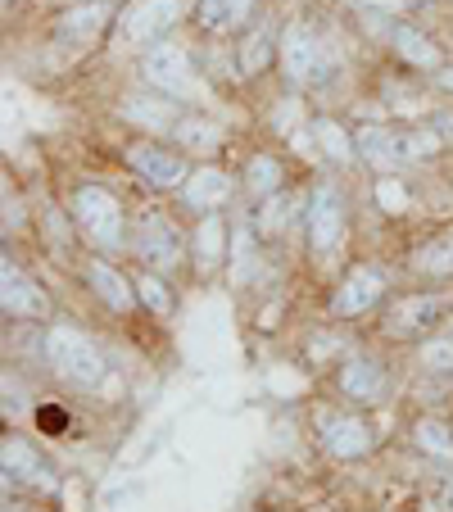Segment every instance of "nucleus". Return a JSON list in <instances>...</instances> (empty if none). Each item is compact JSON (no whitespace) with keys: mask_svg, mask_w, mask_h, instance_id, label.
<instances>
[{"mask_svg":"<svg viewBox=\"0 0 453 512\" xmlns=\"http://www.w3.org/2000/svg\"><path fill=\"white\" fill-rule=\"evenodd\" d=\"M46 363L55 368V377H64L68 386L96 390L105 381V354L91 345L87 331L68 327V322H55L46 331Z\"/></svg>","mask_w":453,"mask_h":512,"instance_id":"obj_1","label":"nucleus"},{"mask_svg":"<svg viewBox=\"0 0 453 512\" xmlns=\"http://www.w3.org/2000/svg\"><path fill=\"white\" fill-rule=\"evenodd\" d=\"M336 50L318 37L304 19L281 28V73L290 78V87H322L336 73Z\"/></svg>","mask_w":453,"mask_h":512,"instance_id":"obj_2","label":"nucleus"},{"mask_svg":"<svg viewBox=\"0 0 453 512\" xmlns=\"http://www.w3.org/2000/svg\"><path fill=\"white\" fill-rule=\"evenodd\" d=\"M141 78L150 82L155 91H164L168 100H200V96H204L200 73H195L191 55H186L177 41H159V46L145 50Z\"/></svg>","mask_w":453,"mask_h":512,"instance_id":"obj_3","label":"nucleus"},{"mask_svg":"<svg viewBox=\"0 0 453 512\" xmlns=\"http://www.w3.org/2000/svg\"><path fill=\"white\" fill-rule=\"evenodd\" d=\"M73 218H78L82 236L96 241L100 250H118L123 245V204L96 182H82L73 191Z\"/></svg>","mask_w":453,"mask_h":512,"instance_id":"obj_4","label":"nucleus"},{"mask_svg":"<svg viewBox=\"0 0 453 512\" xmlns=\"http://www.w3.org/2000/svg\"><path fill=\"white\" fill-rule=\"evenodd\" d=\"M177 19H182V0H132L127 10H118V41L145 46V41L164 37Z\"/></svg>","mask_w":453,"mask_h":512,"instance_id":"obj_5","label":"nucleus"},{"mask_svg":"<svg viewBox=\"0 0 453 512\" xmlns=\"http://www.w3.org/2000/svg\"><path fill=\"white\" fill-rule=\"evenodd\" d=\"M345 241V200L331 182H318L309 195V245L318 254H336Z\"/></svg>","mask_w":453,"mask_h":512,"instance_id":"obj_6","label":"nucleus"},{"mask_svg":"<svg viewBox=\"0 0 453 512\" xmlns=\"http://www.w3.org/2000/svg\"><path fill=\"white\" fill-rule=\"evenodd\" d=\"M381 295H386V272L372 268V263H358V268L345 272V281H340L336 295H331V313H336V318H358V313L376 309Z\"/></svg>","mask_w":453,"mask_h":512,"instance_id":"obj_7","label":"nucleus"},{"mask_svg":"<svg viewBox=\"0 0 453 512\" xmlns=\"http://www.w3.org/2000/svg\"><path fill=\"white\" fill-rule=\"evenodd\" d=\"M136 254H141L145 268L155 272H173L182 263V236L173 223H164L159 213H145L136 223Z\"/></svg>","mask_w":453,"mask_h":512,"instance_id":"obj_8","label":"nucleus"},{"mask_svg":"<svg viewBox=\"0 0 453 512\" xmlns=\"http://www.w3.org/2000/svg\"><path fill=\"white\" fill-rule=\"evenodd\" d=\"M127 164H132V173L141 177V182H150L155 191H177V186H186V159L177 155V150H164V145H132L127 150Z\"/></svg>","mask_w":453,"mask_h":512,"instance_id":"obj_9","label":"nucleus"},{"mask_svg":"<svg viewBox=\"0 0 453 512\" xmlns=\"http://www.w3.org/2000/svg\"><path fill=\"white\" fill-rule=\"evenodd\" d=\"M336 386H340V395L345 399H354V404L367 408V404H381V399H386L390 377H386V368H381L376 358L358 354V358H345V363H340Z\"/></svg>","mask_w":453,"mask_h":512,"instance_id":"obj_10","label":"nucleus"},{"mask_svg":"<svg viewBox=\"0 0 453 512\" xmlns=\"http://www.w3.org/2000/svg\"><path fill=\"white\" fill-rule=\"evenodd\" d=\"M0 454H5V472H10V481L28 485V490H37V494H55V490H59V476L50 472V463L28 445V440L10 435Z\"/></svg>","mask_w":453,"mask_h":512,"instance_id":"obj_11","label":"nucleus"},{"mask_svg":"<svg viewBox=\"0 0 453 512\" xmlns=\"http://www.w3.org/2000/svg\"><path fill=\"white\" fill-rule=\"evenodd\" d=\"M376 32H386L390 50H399V59L413 68H422V73H440V46H435L426 32H417L413 23H399V19H381L376 23Z\"/></svg>","mask_w":453,"mask_h":512,"instance_id":"obj_12","label":"nucleus"},{"mask_svg":"<svg viewBox=\"0 0 453 512\" xmlns=\"http://www.w3.org/2000/svg\"><path fill=\"white\" fill-rule=\"evenodd\" d=\"M0 304L10 318H41L46 313V295L23 268H14V259L0 263Z\"/></svg>","mask_w":453,"mask_h":512,"instance_id":"obj_13","label":"nucleus"},{"mask_svg":"<svg viewBox=\"0 0 453 512\" xmlns=\"http://www.w3.org/2000/svg\"><path fill=\"white\" fill-rule=\"evenodd\" d=\"M449 309V300H440V295H408V300H399L395 309H390L386 327L390 336H422V331H431L435 322H440V313Z\"/></svg>","mask_w":453,"mask_h":512,"instance_id":"obj_14","label":"nucleus"},{"mask_svg":"<svg viewBox=\"0 0 453 512\" xmlns=\"http://www.w3.org/2000/svg\"><path fill=\"white\" fill-rule=\"evenodd\" d=\"M109 19H114V5H109V0L73 5V10H64V14L55 19V37H59V41H73V46H82V41H96L100 32L109 28Z\"/></svg>","mask_w":453,"mask_h":512,"instance_id":"obj_15","label":"nucleus"},{"mask_svg":"<svg viewBox=\"0 0 453 512\" xmlns=\"http://www.w3.org/2000/svg\"><path fill=\"white\" fill-rule=\"evenodd\" d=\"M123 118L136 127H145V132H173L182 118H177V105L164 96V91H155V96H123Z\"/></svg>","mask_w":453,"mask_h":512,"instance_id":"obj_16","label":"nucleus"},{"mask_svg":"<svg viewBox=\"0 0 453 512\" xmlns=\"http://www.w3.org/2000/svg\"><path fill=\"white\" fill-rule=\"evenodd\" d=\"M358 155H363L376 173H390V168L408 164L399 132H390V127H381V123H372V127H363V132H358Z\"/></svg>","mask_w":453,"mask_h":512,"instance_id":"obj_17","label":"nucleus"},{"mask_svg":"<svg viewBox=\"0 0 453 512\" xmlns=\"http://www.w3.org/2000/svg\"><path fill=\"white\" fill-rule=\"evenodd\" d=\"M272 46H281L277 23L259 19L250 32L241 37V50H236V64H241V78H259L263 68L272 64Z\"/></svg>","mask_w":453,"mask_h":512,"instance_id":"obj_18","label":"nucleus"},{"mask_svg":"<svg viewBox=\"0 0 453 512\" xmlns=\"http://www.w3.org/2000/svg\"><path fill=\"white\" fill-rule=\"evenodd\" d=\"M322 440L336 458H363L372 449V431L363 417H327L322 422Z\"/></svg>","mask_w":453,"mask_h":512,"instance_id":"obj_19","label":"nucleus"},{"mask_svg":"<svg viewBox=\"0 0 453 512\" xmlns=\"http://www.w3.org/2000/svg\"><path fill=\"white\" fill-rule=\"evenodd\" d=\"M227 195H232V177L222 168H200V173L186 177V204L195 213H213L218 204H227Z\"/></svg>","mask_w":453,"mask_h":512,"instance_id":"obj_20","label":"nucleus"},{"mask_svg":"<svg viewBox=\"0 0 453 512\" xmlns=\"http://www.w3.org/2000/svg\"><path fill=\"white\" fill-rule=\"evenodd\" d=\"M87 281H91V290H96V295H100V300H105L114 313H127V309L136 304V286H127L123 272H114L105 259H91V263H87Z\"/></svg>","mask_w":453,"mask_h":512,"instance_id":"obj_21","label":"nucleus"},{"mask_svg":"<svg viewBox=\"0 0 453 512\" xmlns=\"http://www.w3.org/2000/svg\"><path fill=\"white\" fill-rule=\"evenodd\" d=\"M222 254H227V227H222L218 213H204L200 227H195V268H200V277L218 272Z\"/></svg>","mask_w":453,"mask_h":512,"instance_id":"obj_22","label":"nucleus"},{"mask_svg":"<svg viewBox=\"0 0 453 512\" xmlns=\"http://www.w3.org/2000/svg\"><path fill=\"white\" fill-rule=\"evenodd\" d=\"M413 272L417 277H453V232L426 241L422 250L413 254Z\"/></svg>","mask_w":453,"mask_h":512,"instance_id":"obj_23","label":"nucleus"},{"mask_svg":"<svg viewBox=\"0 0 453 512\" xmlns=\"http://www.w3.org/2000/svg\"><path fill=\"white\" fill-rule=\"evenodd\" d=\"M313 136L322 141V150H327L336 164H354L358 159V136H349L340 123H331V118H313Z\"/></svg>","mask_w":453,"mask_h":512,"instance_id":"obj_24","label":"nucleus"},{"mask_svg":"<svg viewBox=\"0 0 453 512\" xmlns=\"http://www.w3.org/2000/svg\"><path fill=\"white\" fill-rule=\"evenodd\" d=\"M281 164L272 155H254L250 168H245V186H250V195H259V200H272V195L281 191Z\"/></svg>","mask_w":453,"mask_h":512,"instance_id":"obj_25","label":"nucleus"},{"mask_svg":"<svg viewBox=\"0 0 453 512\" xmlns=\"http://www.w3.org/2000/svg\"><path fill=\"white\" fill-rule=\"evenodd\" d=\"M173 141L177 145H195V150H213V145L222 141V127L213 123V118H182V123L173 127Z\"/></svg>","mask_w":453,"mask_h":512,"instance_id":"obj_26","label":"nucleus"},{"mask_svg":"<svg viewBox=\"0 0 453 512\" xmlns=\"http://www.w3.org/2000/svg\"><path fill=\"white\" fill-rule=\"evenodd\" d=\"M413 440H417V449H426V454L453 458V431L444 422H435V417H422V422L413 426Z\"/></svg>","mask_w":453,"mask_h":512,"instance_id":"obj_27","label":"nucleus"},{"mask_svg":"<svg viewBox=\"0 0 453 512\" xmlns=\"http://www.w3.org/2000/svg\"><path fill=\"white\" fill-rule=\"evenodd\" d=\"M136 300H141L150 313H159V318H164V313L173 309V290L164 286V277H155V272H141V277H136Z\"/></svg>","mask_w":453,"mask_h":512,"instance_id":"obj_28","label":"nucleus"},{"mask_svg":"<svg viewBox=\"0 0 453 512\" xmlns=\"http://www.w3.org/2000/svg\"><path fill=\"white\" fill-rule=\"evenodd\" d=\"M399 141H404V159L408 164H417V159H435L440 155V132L435 127H413V132H399Z\"/></svg>","mask_w":453,"mask_h":512,"instance_id":"obj_29","label":"nucleus"},{"mask_svg":"<svg viewBox=\"0 0 453 512\" xmlns=\"http://www.w3.org/2000/svg\"><path fill=\"white\" fill-rule=\"evenodd\" d=\"M195 19H200L204 32H232V10H227V0H200V5H195Z\"/></svg>","mask_w":453,"mask_h":512,"instance_id":"obj_30","label":"nucleus"},{"mask_svg":"<svg viewBox=\"0 0 453 512\" xmlns=\"http://www.w3.org/2000/svg\"><path fill=\"white\" fill-rule=\"evenodd\" d=\"M254 263H259V254H254V236L250 232H236V241H232V272H236V281H250L254 277Z\"/></svg>","mask_w":453,"mask_h":512,"instance_id":"obj_31","label":"nucleus"},{"mask_svg":"<svg viewBox=\"0 0 453 512\" xmlns=\"http://www.w3.org/2000/svg\"><path fill=\"white\" fill-rule=\"evenodd\" d=\"M422 363L435 372H453V336L444 340H426L422 345Z\"/></svg>","mask_w":453,"mask_h":512,"instance_id":"obj_32","label":"nucleus"},{"mask_svg":"<svg viewBox=\"0 0 453 512\" xmlns=\"http://www.w3.org/2000/svg\"><path fill=\"white\" fill-rule=\"evenodd\" d=\"M254 227H259V236H277L281 227H286V200L277 195V200L263 204V213H259V223Z\"/></svg>","mask_w":453,"mask_h":512,"instance_id":"obj_33","label":"nucleus"},{"mask_svg":"<svg viewBox=\"0 0 453 512\" xmlns=\"http://www.w3.org/2000/svg\"><path fill=\"white\" fill-rule=\"evenodd\" d=\"M227 10H232V28H245L259 10V0H227Z\"/></svg>","mask_w":453,"mask_h":512,"instance_id":"obj_34","label":"nucleus"},{"mask_svg":"<svg viewBox=\"0 0 453 512\" xmlns=\"http://www.w3.org/2000/svg\"><path fill=\"white\" fill-rule=\"evenodd\" d=\"M376 200L386 204V209H404V191H399L395 182H381V186H376Z\"/></svg>","mask_w":453,"mask_h":512,"instance_id":"obj_35","label":"nucleus"},{"mask_svg":"<svg viewBox=\"0 0 453 512\" xmlns=\"http://www.w3.org/2000/svg\"><path fill=\"white\" fill-rule=\"evenodd\" d=\"M354 5H363V10H386V14L404 10V0H354Z\"/></svg>","mask_w":453,"mask_h":512,"instance_id":"obj_36","label":"nucleus"},{"mask_svg":"<svg viewBox=\"0 0 453 512\" xmlns=\"http://www.w3.org/2000/svg\"><path fill=\"white\" fill-rule=\"evenodd\" d=\"M435 82H440L444 91H453V64H449V68H440V73H435Z\"/></svg>","mask_w":453,"mask_h":512,"instance_id":"obj_37","label":"nucleus"}]
</instances>
